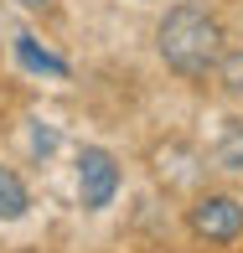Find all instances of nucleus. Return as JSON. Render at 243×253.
I'll use <instances>...</instances> for the list:
<instances>
[{
    "instance_id": "20e7f679",
    "label": "nucleus",
    "mask_w": 243,
    "mask_h": 253,
    "mask_svg": "<svg viewBox=\"0 0 243 253\" xmlns=\"http://www.w3.org/2000/svg\"><path fill=\"white\" fill-rule=\"evenodd\" d=\"M26 207H31L26 181H21L10 166H0V222H21V217H26Z\"/></svg>"
},
{
    "instance_id": "423d86ee",
    "label": "nucleus",
    "mask_w": 243,
    "mask_h": 253,
    "mask_svg": "<svg viewBox=\"0 0 243 253\" xmlns=\"http://www.w3.org/2000/svg\"><path fill=\"white\" fill-rule=\"evenodd\" d=\"M212 160H217V170H228V176H243V129H228L223 145L212 150Z\"/></svg>"
},
{
    "instance_id": "39448f33",
    "label": "nucleus",
    "mask_w": 243,
    "mask_h": 253,
    "mask_svg": "<svg viewBox=\"0 0 243 253\" xmlns=\"http://www.w3.org/2000/svg\"><path fill=\"white\" fill-rule=\"evenodd\" d=\"M16 57H21V67H31V73H52V78H67V62H62L57 52L37 47V37H26V31L16 37Z\"/></svg>"
},
{
    "instance_id": "0eeeda50",
    "label": "nucleus",
    "mask_w": 243,
    "mask_h": 253,
    "mask_svg": "<svg viewBox=\"0 0 243 253\" xmlns=\"http://www.w3.org/2000/svg\"><path fill=\"white\" fill-rule=\"evenodd\" d=\"M217 73H223V83L233 88V93H243V57H223V67H217Z\"/></svg>"
},
{
    "instance_id": "f257e3e1",
    "label": "nucleus",
    "mask_w": 243,
    "mask_h": 253,
    "mask_svg": "<svg viewBox=\"0 0 243 253\" xmlns=\"http://www.w3.org/2000/svg\"><path fill=\"white\" fill-rule=\"evenodd\" d=\"M155 52H160V62H166L176 78L202 83V78H212L217 67H223V57H228L223 21H217L212 10L181 0V5H171L166 16H160V26H155Z\"/></svg>"
},
{
    "instance_id": "6e6552de",
    "label": "nucleus",
    "mask_w": 243,
    "mask_h": 253,
    "mask_svg": "<svg viewBox=\"0 0 243 253\" xmlns=\"http://www.w3.org/2000/svg\"><path fill=\"white\" fill-rule=\"evenodd\" d=\"M21 5H26V10H47L52 0H21Z\"/></svg>"
},
{
    "instance_id": "7ed1b4c3",
    "label": "nucleus",
    "mask_w": 243,
    "mask_h": 253,
    "mask_svg": "<svg viewBox=\"0 0 243 253\" xmlns=\"http://www.w3.org/2000/svg\"><path fill=\"white\" fill-rule=\"evenodd\" d=\"M114 191H119V160L109 150H98V145H88L78 155V197H83V207L98 212V207L114 202Z\"/></svg>"
},
{
    "instance_id": "f03ea898",
    "label": "nucleus",
    "mask_w": 243,
    "mask_h": 253,
    "mask_svg": "<svg viewBox=\"0 0 243 253\" xmlns=\"http://www.w3.org/2000/svg\"><path fill=\"white\" fill-rule=\"evenodd\" d=\"M187 227L202 238V243H238L243 238V202L223 197V191H207V197L192 202Z\"/></svg>"
}]
</instances>
